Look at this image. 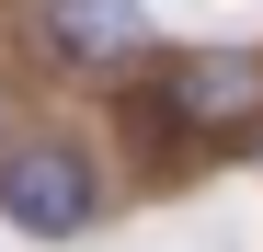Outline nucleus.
<instances>
[{
  "label": "nucleus",
  "mask_w": 263,
  "mask_h": 252,
  "mask_svg": "<svg viewBox=\"0 0 263 252\" xmlns=\"http://www.w3.org/2000/svg\"><path fill=\"white\" fill-rule=\"evenodd\" d=\"M92 160H80L69 138H23L12 160H0V218L34 229V241H69V229H92Z\"/></svg>",
  "instance_id": "1"
},
{
  "label": "nucleus",
  "mask_w": 263,
  "mask_h": 252,
  "mask_svg": "<svg viewBox=\"0 0 263 252\" xmlns=\"http://www.w3.org/2000/svg\"><path fill=\"white\" fill-rule=\"evenodd\" d=\"M263 103V58H172V115L183 126H229Z\"/></svg>",
  "instance_id": "3"
},
{
  "label": "nucleus",
  "mask_w": 263,
  "mask_h": 252,
  "mask_svg": "<svg viewBox=\"0 0 263 252\" xmlns=\"http://www.w3.org/2000/svg\"><path fill=\"white\" fill-rule=\"evenodd\" d=\"M138 34H149V0H46V46H58V58H80V69L126 58Z\"/></svg>",
  "instance_id": "2"
}]
</instances>
